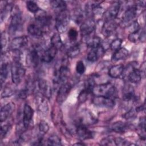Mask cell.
<instances>
[{"mask_svg":"<svg viewBox=\"0 0 146 146\" xmlns=\"http://www.w3.org/2000/svg\"><path fill=\"white\" fill-rule=\"evenodd\" d=\"M91 93V92L88 91V90H86V89H84L83 90H82L79 96H78V100L79 102L80 103H84V102L86 101V100L87 99V98H88V95Z\"/></svg>","mask_w":146,"mask_h":146,"instance_id":"45","label":"cell"},{"mask_svg":"<svg viewBox=\"0 0 146 146\" xmlns=\"http://www.w3.org/2000/svg\"><path fill=\"white\" fill-rule=\"evenodd\" d=\"M128 51L124 47H120L117 50L115 51L112 55V59L113 61H118L120 60H124L128 56Z\"/></svg>","mask_w":146,"mask_h":146,"instance_id":"27","label":"cell"},{"mask_svg":"<svg viewBox=\"0 0 146 146\" xmlns=\"http://www.w3.org/2000/svg\"><path fill=\"white\" fill-rule=\"evenodd\" d=\"M139 39L141 42H145V29L142 30L140 34H139Z\"/></svg>","mask_w":146,"mask_h":146,"instance_id":"52","label":"cell"},{"mask_svg":"<svg viewBox=\"0 0 146 146\" xmlns=\"http://www.w3.org/2000/svg\"><path fill=\"white\" fill-rule=\"evenodd\" d=\"M80 47L78 44H74L70 47L67 51V55L68 57L73 58L78 56L80 53Z\"/></svg>","mask_w":146,"mask_h":146,"instance_id":"33","label":"cell"},{"mask_svg":"<svg viewBox=\"0 0 146 146\" xmlns=\"http://www.w3.org/2000/svg\"><path fill=\"white\" fill-rule=\"evenodd\" d=\"M123 100L130 102L136 101L137 96L135 94L133 87L129 84H126L123 91Z\"/></svg>","mask_w":146,"mask_h":146,"instance_id":"22","label":"cell"},{"mask_svg":"<svg viewBox=\"0 0 146 146\" xmlns=\"http://www.w3.org/2000/svg\"><path fill=\"white\" fill-rule=\"evenodd\" d=\"M86 43L91 48H96L102 45V39L98 36H94L87 39Z\"/></svg>","mask_w":146,"mask_h":146,"instance_id":"32","label":"cell"},{"mask_svg":"<svg viewBox=\"0 0 146 146\" xmlns=\"http://www.w3.org/2000/svg\"><path fill=\"white\" fill-rule=\"evenodd\" d=\"M38 87L40 94L47 99L51 98L52 90L48 81L43 79H39L38 80Z\"/></svg>","mask_w":146,"mask_h":146,"instance_id":"17","label":"cell"},{"mask_svg":"<svg viewBox=\"0 0 146 146\" xmlns=\"http://www.w3.org/2000/svg\"><path fill=\"white\" fill-rule=\"evenodd\" d=\"M138 128L139 131V135L141 139L145 140V119L144 117H142L140 119L138 124Z\"/></svg>","mask_w":146,"mask_h":146,"instance_id":"34","label":"cell"},{"mask_svg":"<svg viewBox=\"0 0 146 146\" xmlns=\"http://www.w3.org/2000/svg\"><path fill=\"white\" fill-rule=\"evenodd\" d=\"M104 48L102 45L96 48H91L87 54V60L90 62H94L98 60V59L104 54Z\"/></svg>","mask_w":146,"mask_h":146,"instance_id":"23","label":"cell"},{"mask_svg":"<svg viewBox=\"0 0 146 146\" xmlns=\"http://www.w3.org/2000/svg\"><path fill=\"white\" fill-rule=\"evenodd\" d=\"M50 127L47 123L44 120H40L39 123V135L43 136L49 130Z\"/></svg>","mask_w":146,"mask_h":146,"instance_id":"38","label":"cell"},{"mask_svg":"<svg viewBox=\"0 0 146 146\" xmlns=\"http://www.w3.org/2000/svg\"><path fill=\"white\" fill-rule=\"evenodd\" d=\"M124 67L123 64H119L112 66L108 70V75L112 78H118L123 75Z\"/></svg>","mask_w":146,"mask_h":146,"instance_id":"25","label":"cell"},{"mask_svg":"<svg viewBox=\"0 0 146 146\" xmlns=\"http://www.w3.org/2000/svg\"><path fill=\"white\" fill-rule=\"evenodd\" d=\"M70 14L66 9L58 13L55 19V27L59 33L65 32L70 20Z\"/></svg>","mask_w":146,"mask_h":146,"instance_id":"2","label":"cell"},{"mask_svg":"<svg viewBox=\"0 0 146 146\" xmlns=\"http://www.w3.org/2000/svg\"><path fill=\"white\" fill-rule=\"evenodd\" d=\"M51 45L55 47L58 50L61 49L63 47V44L58 33H55L51 36Z\"/></svg>","mask_w":146,"mask_h":146,"instance_id":"30","label":"cell"},{"mask_svg":"<svg viewBox=\"0 0 146 146\" xmlns=\"http://www.w3.org/2000/svg\"><path fill=\"white\" fill-rule=\"evenodd\" d=\"M22 21L21 13L16 7L14 8V13L11 14L10 23L9 26V31L10 34H14L19 30L22 25Z\"/></svg>","mask_w":146,"mask_h":146,"instance_id":"6","label":"cell"},{"mask_svg":"<svg viewBox=\"0 0 146 146\" xmlns=\"http://www.w3.org/2000/svg\"><path fill=\"white\" fill-rule=\"evenodd\" d=\"M64 63L60 66V67L54 72L53 78V82L56 85H62L66 83V80L68 77L70 71L68 66Z\"/></svg>","mask_w":146,"mask_h":146,"instance_id":"4","label":"cell"},{"mask_svg":"<svg viewBox=\"0 0 146 146\" xmlns=\"http://www.w3.org/2000/svg\"><path fill=\"white\" fill-rule=\"evenodd\" d=\"M96 25L94 20L91 18H88L82 22L80 26L81 34L83 36L90 35L95 29Z\"/></svg>","mask_w":146,"mask_h":146,"instance_id":"13","label":"cell"},{"mask_svg":"<svg viewBox=\"0 0 146 146\" xmlns=\"http://www.w3.org/2000/svg\"><path fill=\"white\" fill-rule=\"evenodd\" d=\"M15 92V89L11 85H6L1 94V98H7L10 97L14 94Z\"/></svg>","mask_w":146,"mask_h":146,"instance_id":"36","label":"cell"},{"mask_svg":"<svg viewBox=\"0 0 146 146\" xmlns=\"http://www.w3.org/2000/svg\"><path fill=\"white\" fill-rule=\"evenodd\" d=\"M9 73V64L6 62L2 63L1 67V75H0V80L1 86L5 82Z\"/></svg>","mask_w":146,"mask_h":146,"instance_id":"31","label":"cell"},{"mask_svg":"<svg viewBox=\"0 0 146 146\" xmlns=\"http://www.w3.org/2000/svg\"><path fill=\"white\" fill-rule=\"evenodd\" d=\"M72 88V85L70 83H64L62 84L57 92L56 102L58 104H62L67 99Z\"/></svg>","mask_w":146,"mask_h":146,"instance_id":"10","label":"cell"},{"mask_svg":"<svg viewBox=\"0 0 146 146\" xmlns=\"http://www.w3.org/2000/svg\"><path fill=\"white\" fill-rule=\"evenodd\" d=\"M43 50L39 46L34 47L30 50L27 56V60L29 64L35 67L41 61V54Z\"/></svg>","mask_w":146,"mask_h":146,"instance_id":"8","label":"cell"},{"mask_svg":"<svg viewBox=\"0 0 146 146\" xmlns=\"http://www.w3.org/2000/svg\"><path fill=\"white\" fill-rule=\"evenodd\" d=\"M128 125L124 122L117 121L110 125V129L116 133H124L128 129Z\"/></svg>","mask_w":146,"mask_h":146,"instance_id":"26","label":"cell"},{"mask_svg":"<svg viewBox=\"0 0 146 146\" xmlns=\"http://www.w3.org/2000/svg\"><path fill=\"white\" fill-rule=\"evenodd\" d=\"M92 103L96 106L108 108H112L115 106L113 99L103 96H95L92 99Z\"/></svg>","mask_w":146,"mask_h":146,"instance_id":"11","label":"cell"},{"mask_svg":"<svg viewBox=\"0 0 146 146\" xmlns=\"http://www.w3.org/2000/svg\"><path fill=\"white\" fill-rule=\"evenodd\" d=\"M76 132L79 139L81 140H85L92 139L94 136V132L88 129L85 125L78 124Z\"/></svg>","mask_w":146,"mask_h":146,"instance_id":"16","label":"cell"},{"mask_svg":"<svg viewBox=\"0 0 146 146\" xmlns=\"http://www.w3.org/2000/svg\"><path fill=\"white\" fill-rule=\"evenodd\" d=\"M11 75L13 83L17 85L20 83L24 77L26 70L19 60L13 61L11 66Z\"/></svg>","mask_w":146,"mask_h":146,"instance_id":"3","label":"cell"},{"mask_svg":"<svg viewBox=\"0 0 146 146\" xmlns=\"http://www.w3.org/2000/svg\"><path fill=\"white\" fill-rule=\"evenodd\" d=\"M79 123L83 125H88L95 124L97 122V119L94 116L92 113L87 109H83L81 110L78 116Z\"/></svg>","mask_w":146,"mask_h":146,"instance_id":"7","label":"cell"},{"mask_svg":"<svg viewBox=\"0 0 146 146\" xmlns=\"http://www.w3.org/2000/svg\"><path fill=\"white\" fill-rule=\"evenodd\" d=\"M121 44H122V40L120 38H116L111 43L110 45V47L111 50L115 51L120 48Z\"/></svg>","mask_w":146,"mask_h":146,"instance_id":"42","label":"cell"},{"mask_svg":"<svg viewBox=\"0 0 146 146\" xmlns=\"http://www.w3.org/2000/svg\"><path fill=\"white\" fill-rule=\"evenodd\" d=\"M85 70H86V67L83 62L82 60H79L78 62H77L76 64V72L80 75H82L85 72Z\"/></svg>","mask_w":146,"mask_h":146,"instance_id":"46","label":"cell"},{"mask_svg":"<svg viewBox=\"0 0 146 146\" xmlns=\"http://www.w3.org/2000/svg\"><path fill=\"white\" fill-rule=\"evenodd\" d=\"M36 108L38 112L42 115H46L48 111L47 102L44 96L40 94L37 95L35 98Z\"/></svg>","mask_w":146,"mask_h":146,"instance_id":"15","label":"cell"},{"mask_svg":"<svg viewBox=\"0 0 146 146\" xmlns=\"http://www.w3.org/2000/svg\"><path fill=\"white\" fill-rule=\"evenodd\" d=\"M141 78L142 76L140 70L136 68H133L128 72L127 75L128 80L133 83H137L140 82Z\"/></svg>","mask_w":146,"mask_h":146,"instance_id":"28","label":"cell"},{"mask_svg":"<svg viewBox=\"0 0 146 146\" xmlns=\"http://www.w3.org/2000/svg\"><path fill=\"white\" fill-rule=\"evenodd\" d=\"M34 115V110L28 104H25L23 107L22 121L26 129L28 128Z\"/></svg>","mask_w":146,"mask_h":146,"instance_id":"20","label":"cell"},{"mask_svg":"<svg viewBox=\"0 0 146 146\" xmlns=\"http://www.w3.org/2000/svg\"><path fill=\"white\" fill-rule=\"evenodd\" d=\"M7 42V35L5 33L1 34V46H2V51L3 50L4 47L6 46Z\"/></svg>","mask_w":146,"mask_h":146,"instance_id":"50","label":"cell"},{"mask_svg":"<svg viewBox=\"0 0 146 146\" xmlns=\"http://www.w3.org/2000/svg\"><path fill=\"white\" fill-rule=\"evenodd\" d=\"M139 33H132V34H129V35H128V39L131 42H135L137 38L139 39Z\"/></svg>","mask_w":146,"mask_h":146,"instance_id":"51","label":"cell"},{"mask_svg":"<svg viewBox=\"0 0 146 146\" xmlns=\"http://www.w3.org/2000/svg\"><path fill=\"white\" fill-rule=\"evenodd\" d=\"M50 4L53 9L57 11L58 13L67 9L66 3L63 1H52L50 2Z\"/></svg>","mask_w":146,"mask_h":146,"instance_id":"29","label":"cell"},{"mask_svg":"<svg viewBox=\"0 0 146 146\" xmlns=\"http://www.w3.org/2000/svg\"><path fill=\"white\" fill-rule=\"evenodd\" d=\"M95 86V80L93 78L87 79L84 83V89L88 90L92 93V91Z\"/></svg>","mask_w":146,"mask_h":146,"instance_id":"41","label":"cell"},{"mask_svg":"<svg viewBox=\"0 0 146 146\" xmlns=\"http://www.w3.org/2000/svg\"><path fill=\"white\" fill-rule=\"evenodd\" d=\"M15 108V104L13 102L8 103L7 104L3 106L0 112V120L1 122L5 121L13 113Z\"/></svg>","mask_w":146,"mask_h":146,"instance_id":"18","label":"cell"},{"mask_svg":"<svg viewBox=\"0 0 146 146\" xmlns=\"http://www.w3.org/2000/svg\"><path fill=\"white\" fill-rule=\"evenodd\" d=\"M47 144L49 145H61L62 142L60 137L58 135L53 134L47 139Z\"/></svg>","mask_w":146,"mask_h":146,"instance_id":"35","label":"cell"},{"mask_svg":"<svg viewBox=\"0 0 146 146\" xmlns=\"http://www.w3.org/2000/svg\"><path fill=\"white\" fill-rule=\"evenodd\" d=\"M11 126L9 124H6L4 125H1V139H3L6 136L8 133Z\"/></svg>","mask_w":146,"mask_h":146,"instance_id":"48","label":"cell"},{"mask_svg":"<svg viewBox=\"0 0 146 146\" xmlns=\"http://www.w3.org/2000/svg\"><path fill=\"white\" fill-rule=\"evenodd\" d=\"M120 5L119 2H115L105 11L104 13H103V18L104 22L113 21L116 19L119 12Z\"/></svg>","mask_w":146,"mask_h":146,"instance_id":"9","label":"cell"},{"mask_svg":"<svg viewBox=\"0 0 146 146\" xmlns=\"http://www.w3.org/2000/svg\"><path fill=\"white\" fill-rule=\"evenodd\" d=\"M35 14V22L43 29L47 27L51 23V17L48 15L46 11L39 9Z\"/></svg>","mask_w":146,"mask_h":146,"instance_id":"12","label":"cell"},{"mask_svg":"<svg viewBox=\"0 0 146 146\" xmlns=\"http://www.w3.org/2000/svg\"><path fill=\"white\" fill-rule=\"evenodd\" d=\"M74 145H84L85 144L83 143H75Z\"/></svg>","mask_w":146,"mask_h":146,"instance_id":"53","label":"cell"},{"mask_svg":"<svg viewBox=\"0 0 146 146\" xmlns=\"http://www.w3.org/2000/svg\"><path fill=\"white\" fill-rule=\"evenodd\" d=\"M117 26V23L115 20L105 21L102 26V34L106 37L111 36L116 30Z\"/></svg>","mask_w":146,"mask_h":146,"instance_id":"21","label":"cell"},{"mask_svg":"<svg viewBox=\"0 0 146 146\" xmlns=\"http://www.w3.org/2000/svg\"><path fill=\"white\" fill-rule=\"evenodd\" d=\"M78 33L77 30L74 28H71L68 32V37L70 42H75L78 38Z\"/></svg>","mask_w":146,"mask_h":146,"instance_id":"43","label":"cell"},{"mask_svg":"<svg viewBox=\"0 0 146 146\" xmlns=\"http://www.w3.org/2000/svg\"><path fill=\"white\" fill-rule=\"evenodd\" d=\"M136 112H137L135 110H134L133 108H131L129 111H128L125 113L124 114L123 117L125 119H129L133 118L135 116Z\"/></svg>","mask_w":146,"mask_h":146,"instance_id":"49","label":"cell"},{"mask_svg":"<svg viewBox=\"0 0 146 146\" xmlns=\"http://www.w3.org/2000/svg\"><path fill=\"white\" fill-rule=\"evenodd\" d=\"M114 143H115V145H116L123 146V145H133V144L131 143L129 141L125 140V139L120 137L115 138Z\"/></svg>","mask_w":146,"mask_h":146,"instance_id":"44","label":"cell"},{"mask_svg":"<svg viewBox=\"0 0 146 146\" xmlns=\"http://www.w3.org/2000/svg\"><path fill=\"white\" fill-rule=\"evenodd\" d=\"M44 29L39 25L35 23H30L27 27V31L30 35L33 36H42L44 34Z\"/></svg>","mask_w":146,"mask_h":146,"instance_id":"24","label":"cell"},{"mask_svg":"<svg viewBox=\"0 0 146 146\" xmlns=\"http://www.w3.org/2000/svg\"><path fill=\"white\" fill-rule=\"evenodd\" d=\"M92 93L95 96H103L113 99L116 96V89L111 83L107 82L95 85Z\"/></svg>","mask_w":146,"mask_h":146,"instance_id":"1","label":"cell"},{"mask_svg":"<svg viewBox=\"0 0 146 146\" xmlns=\"http://www.w3.org/2000/svg\"><path fill=\"white\" fill-rule=\"evenodd\" d=\"M13 6L11 4H6L4 6L3 8L1 10V22L5 19L9 13H11L13 10Z\"/></svg>","mask_w":146,"mask_h":146,"instance_id":"37","label":"cell"},{"mask_svg":"<svg viewBox=\"0 0 146 146\" xmlns=\"http://www.w3.org/2000/svg\"><path fill=\"white\" fill-rule=\"evenodd\" d=\"M57 51L58 50L51 45L49 47L42 52L41 61L45 63H50L55 58Z\"/></svg>","mask_w":146,"mask_h":146,"instance_id":"19","label":"cell"},{"mask_svg":"<svg viewBox=\"0 0 146 146\" xmlns=\"http://www.w3.org/2000/svg\"><path fill=\"white\" fill-rule=\"evenodd\" d=\"M128 30L129 31L130 34L137 33L139 31L140 29V25L137 21H133L131 22L128 26Z\"/></svg>","mask_w":146,"mask_h":146,"instance_id":"40","label":"cell"},{"mask_svg":"<svg viewBox=\"0 0 146 146\" xmlns=\"http://www.w3.org/2000/svg\"><path fill=\"white\" fill-rule=\"evenodd\" d=\"M26 7L30 12L34 14L36 13L40 9L37 3L31 1H29L26 2Z\"/></svg>","mask_w":146,"mask_h":146,"instance_id":"39","label":"cell"},{"mask_svg":"<svg viewBox=\"0 0 146 146\" xmlns=\"http://www.w3.org/2000/svg\"><path fill=\"white\" fill-rule=\"evenodd\" d=\"M143 2H138L137 4H135L134 5H132L129 7H128L126 10L124 11L123 18H122V23H129L131 21H132L137 15L138 11L140 8L144 7L145 4L143 3Z\"/></svg>","mask_w":146,"mask_h":146,"instance_id":"5","label":"cell"},{"mask_svg":"<svg viewBox=\"0 0 146 146\" xmlns=\"http://www.w3.org/2000/svg\"><path fill=\"white\" fill-rule=\"evenodd\" d=\"M28 43V38L26 36H20L14 38L9 45V49L11 51H19L21 48L26 46Z\"/></svg>","mask_w":146,"mask_h":146,"instance_id":"14","label":"cell"},{"mask_svg":"<svg viewBox=\"0 0 146 146\" xmlns=\"http://www.w3.org/2000/svg\"><path fill=\"white\" fill-rule=\"evenodd\" d=\"M115 137L113 136H107L106 137L103 138L100 141V144L103 145H110L115 144L114 143Z\"/></svg>","mask_w":146,"mask_h":146,"instance_id":"47","label":"cell"}]
</instances>
